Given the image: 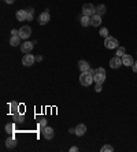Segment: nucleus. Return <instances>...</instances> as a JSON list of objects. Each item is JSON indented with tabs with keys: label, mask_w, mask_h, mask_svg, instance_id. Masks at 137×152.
I'll return each instance as SVG.
<instances>
[{
	"label": "nucleus",
	"mask_w": 137,
	"mask_h": 152,
	"mask_svg": "<svg viewBox=\"0 0 137 152\" xmlns=\"http://www.w3.org/2000/svg\"><path fill=\"white\" fill-rule=\"evenodd\" d=\"M43 60V56L39 55V56H36V62H41Z\"/></svg>",
	"instance_id": "7c9ffc66"
},
{
	"label": "nucleus",
	"mask_w": 137,
	"mask_h": 152,
	"mask_svg": "<svg viewBox=\"0 0 137 152\" xmlns=\"http://www.w3.org/2000/svg\"><path fill=\"white\" fill-rule=\"evenodd\" d=\"M14 130H15L14 123H7V125H6V132H7V133H12Z\"/></svg>",
	"instance_id": "5701e85b"
},
{
	"label": "nucleus",
	"mask_w": 137,
	"mask_h": 152,
	"mask_svg": "<svg viewBox=\"0 0 137 152\" xmlns=\"http://www.w3.org/2000/svg\"><path fill=\"white\" fill-rule=\"evenodd\" d=\"M70 151H71V152H77V151H78V148H77V147H71Z\"/></svg>",
	"instance_id": "2f4dec72"
},
{
	"label": "nucleus",
	"mask_w": 137,
	"mask_h": 152,
	"mask_svg": "<svg viewBox=\"0 0 137 152\" xmlns=\"http://www.w3.org/2000/svg\"><path fill=\"white\" fill-rule=\"evenodd\" d=\"M133 63H134V60L130 55L125 54V55L122 56V64H123V66H133Z\"/></svg>",
	"instance_id": "2eb2a0df"
},
{
	"label": "nucleus",
	"mask_w": 137,
	"mask_h": 152,
	"mask_svg": "<svg viewBox=\"0 0 137 152\" xmlns=\"http://www.w3.org/2000/svg\"><path fill=\"white\" fill-rule=\"evenodd\" d=\"M106 70L103 67H98L95 70V74H93V80L96 84H103L106 81Z\"/></svg>",
	"instance_id": "f03ea898"
},
{
	"label": "nucleus",
	"mask_w": 137,
	"mask_h": 152,
	"mask_svg": "<svg viewBox=\"0 0 137 152\" xmlns=\"http://www.w3.org/2000/svg\"><path fill=\"white\" fill-rule=\"evenodd\" d=\"M80 21H81V25L84 26V28H86V26H89L90 25V16L82 15L81 18H80Z\"/></svg>",
	"instance_id": "6ab92c4d"
},
{
	"label": "nucleus",
	"mask_w": 137,
	"mask_h": 152,
	"mask_svg": "<svg viewBox=\"0 0 137 152\" xmlns=\"http://www.w3.org/2000/svg\"><path fill=\"white\" fill-rule=\"evenodd\" d=\"M6 147L7 148H15L16 147V141L14 137H8L7 140H6Z\"/></svg>",
	"instance_id": "f3484780"
},
{
	"label": "nucleus",
	"mask_w": 137,
	"mask_h": 152,
	"mask_svg": "<svg viewBox=\"0 0 137 152\" xmlns=\"http://www.w3.org/2000/svg\"><path fill=\"white\" fill-rule=\"evenodd\" d=\"M15 18L19 21V22H22V21H26L27 11H26V10H18V11L15 12Z\"/></svg>",
	"instance_id": "4468645a"
},
{
	"label": "nucleus",
	"mask_w": 137,
	"mask_h": 152,
	"mask_svg": "<svg viewBox=\"0 0 137 152\" xmlns=\"http://www.w3.org/2000/svg\"><path fill=\"white\" fill-rule=\"evenodd\" d=\"M49 12H48V10L45 12H41L40 14V16H39V24L40 25H45V24H48L49 22Z\"/></svg>",
	"instance_id": "9b49d317"
},
{
	"label": "nucleus",
	"mask_w": 137,
	"mask_h": 152,
	"mask_svg": "<svg viewBox=\"0 0 137 152\" xmlns=\"http://www.w3.org/2000/svg\"><path fill=\"white\" fill-rule=\"evenodd\" d=\"M39 126H40L41 129L45 128V126H47V119H45V118H43V119H41V121L39 122Z\"/></svg>",
	"instance_id": "bb28decb"
},
{
	"label": "nucleus",
	"mask_w": 137,
	"mask_h": 152,
	"mask_svg": "<svg viewBox=\"0 0 137 152\" xmlns=\"http://www.w3.org/2000/svg\"><path fill=\"white\" fill-rule=\"evenodd\" d=\"M85 133H86V126L84 123H80V125H77V126H75V130H74L75 136L81 137V136H84Z\"/></svg>",
	"instance_id": "f8f14e48"
},
{
	"label": "nucleus",
	"mask_w": 137,
	"mask_h": 152,
	"mask_svg": "<svg viewBox=\"0 0 137 152\" xmlns=\"http://www.w3.org/2000/svg\"><path fill=\"white\" fill-rule=\"evenodd\" d=\"M119 43H118V40L115 39V37H111V36H108V37H106L104 39V47H106L107 49H115V48H118L119 47Z\"/></svg>",
	"instance_id": "7ed1b4c3"
},
{
	"label": "nucleus",
	"mask_w": 137,
	"mask_h": 152,
	"mask_svg": "<svg viewBox=\"0 0 137 152\" xmlns=\"http://www.w3.org/2000/svg\"><path fill=\"white\" fill-rule=\"evenodd\" d=\"M36 62V56L30 55V54H26V55L22 58V64L29 67V66H33V63Z\"/></svg>",
	"instance_id": "423d86ee"
},
{
	"label": "nucleus",
	"mask_w": 137,
	"mask_h": 152,
	"mask_svg": "<svg viewBox=\"0 0 137 152\" xmlns=\"http://www.w3.org/2000/svg\"><path fill=\"white\" fill-rule=\"evenodd\" d=\"M96 14V8H95L93 4L90 3H86L82 6V15H86V16H92Z\"/></svg>",
	"instance_id": "20e7f679"
},
{
	"label": "nucleus",
	"mask_w": 137,
	"mask_h": 152,
	"mask_svg": "<svg viewBox=\"0 0 137 152\" xmlns=\"http://www.w3.org/2000/svg\"><path fill=\"white\" fill-rule=\"evenodd\" d=\"M93 74L90 71H82L81 76H80V82H81L82 86H89L92 82H93Z\"/></svg>",
	"instance_id": "f257e3e1"
},
{
	"label": "nucleus",
	"mask_w": 137,
	"mask_h": 152,
	"mask_svg": "<svg viewBox=\"0 0 137 152\" xmlns=\"http://www.w3.org/2000/svg\"><path fill=\"white\" fill-rule=\"evenodd\" d=\"M8 108H10V114H11V115H15V114L19 112L21 106L16 103V101H10V103H8Z\"/></svg>",
	"instance_id": "1a4fd4ad"
},
{
	"label": "nucleus",
	"mask_w": 137,
	"mask_h": 152,
	"mask_svg": "<svg viewBox=\"0 0 137 152\" xmlns=\"http://www.w3.org/2000/svg\"><path fill=\"white\" fill-rule=\"evenodd\" d=\"M21 44V37L19 36H11V39H10V45H12V47H16V45Z\"/></svg>",
	"instance_id": "a211bd4d"
},
{
	"label": "nucleus",
	"mask_w": 137,
	"mask_h": 152,
	"mask_svg": "<svg viewBox=\"0 0 137 152\" xmlns=\"http://www.w3.org/2000/svg\"><path fill=\"white\" fill-rule=\"evenodd\" d=\"M34 47V43H30V41H25L21 44V51L24 52V54H30L32 49Z\"/></svg>",
	"instance_id": "0eeeda50"
},
{
	"label": "nucleus",
	"mask_w": 137,
	"mask_h": 152,
	"mask_svg": "<svg viewBox=\"0 0 137 152\" xmlns=\"http://www.w3.org/2000/svg\"><path fill=\"white\" fill-rule=\"evenodd\" d=\"M24 121H25V118H24V114H22V112H18V114H15V115H14V122H15V123H24Z\"/></svg>",
	"instance_id": "412c9836"
},
{
	"label": "nucleus",
	"mask_w": 137,
	"mask_h": 152,
	"mask_svg": "<svg viewBox=\"0 0 137 152\" xmlns=\"http://www.w3.org/2000/svg\"><path fill=\"white\" fill-rule=\"evenodd\" d=\"M102 151H103V152H113V151H114V148H113V145L106 144V145H104V147L102 148Z\"/></svg>",
	"instance_id": "a878e982"
},
{
	"label": "nucleus",
	"mask_w": 137,
	"mask_h": 152,
	"mask_svg": "<svg viewBox=\"0 0 137 152\" xmlns=\"http://www.w3.org/2000/svg\"><path fill=\"white\" fill-rule=\"evenodd\" d=\"M132 69H133V71H134V73H137V60H136V62H134V63H133V66H132Z\"/></svg>",
	"instance_id": "c756f323"
},
{
	"label": "nucleus",
	"mask_w": 137,
	"mask_h": 152,
	"mask_svg": "<svg viewBox=\"0 0 137 152\" xmlns=\"http://www.w3.org/2000/svg\"><path fill=\"white\" fill-rule=\"evenodd\" d=\"M11 36H19V30H16V29H12V30H11Z\"/></svg>",
	"instance_id": "cd10ccee"
},
{
	"label": "nucleus",
	"mask_w": 137,
	"mask_h": 152,
	"mask_svg": "<svg viewBox=\"0 0 137 152\" xmlns=\"http://www.w3.org/2000/svg\"><path fill=\"white\" fill-rule=\"evenodd\" d=\"M106 12H107V8L104 4H99L98 7H96V14H98V15L102 16L103 14H106Z\"/></svg>",
	"instance_id": "aec40b11"
},
{
	"label": "nucleus",
	"mask_w": 137,
	"mask_h": 152,
	"mask_svg": "<svg viewBox=\"0 0 137 152\" xmlns=\"http://www.w3.org/2000/svg\"><path fill=\"white\" fill-rule=\"evenodd\" d=\"M78 67H80V70H81V73H82V71H89L90 66H89V63H88L86 60H80Z\"/></svg>",
	"instance_id": "dca6fc26"
},
{
	"label": "nucleus",
	"mask_w": 137,
	"mask_h": 152,
	"mask_svg": "<svg viewBox=\"0 0 137 152\" xmlns=\"http://www.w3.org/2000/svg\"><path fill=\"white\" fill-rule=\"evenodd\" d=\"M126 54V49L123 48V47H118L117 48V56H119V58H122V56Z\"/></svg>",
	"instance_id": "4be33fe9"
},
{
	"label": "nucleus",
	"mask_w": 137,
	"mask_h": 152,
	"mask_svg": "<svg viewBox=\"0 0 137 152\" xmlns=\"http://www.w3.org/2000/svg\"><path fill=\"white\" fill-rule=\"evenodd\" d=\"M90 25L92 26H100L102 25V16L100 15H98V14H95V15H92L90 16Z\"/></svg>",
	"instance_id": "ddd939ff"
},
{
	"label": "nucleus",
	"mask_w": 137,
	"mask_h": 152,
	"mask_svg": "<svg viewBox=\"0 0 137 152\" xmlns=\"http://www.w3.org/2000/svg\"><path fill=\"white\" fill-rule=\"evenodd\" d=\"M4 1H6V3H8V4H12L14 1H15V0H4Z\"/></svg>",
	"instance_id": "473e14b6"
},
{
	"label": "nucleus",
	"mask_w": 137,
	"mask_h": 152,
	"mask_svg": "<svg viewBox=\"0 0 137 152\" xmlns=\"http://www.w3.org/2000/svg\"><path fill=\"white\" fill-rule=\"evenodd\" d=\"M102 84H96V86H95V91H96V92H100V91H102Z\"/></svg>",
	"instance_id": "c85d7f7f"
},
{
	"label": "nucleus",
	"mask_w": 137,
	"mask_h": 152,
	"mask_svg": "<svg viewBox=\"0 0 137 152\" xmlns=\"http://www.w3.org/2000/svg\"><path fill=\"white\" fill-rule=\"evenodd\" d=\"M27 11V18H26V21H29L30 22L32 19H33V14H34V10L33 8H29V10H26Z\"/></svg>",
	"instance_id": "b1692460"
},
{
	"label": "nucleus",
	"mask_w": 137,
	"mask_h": 152,
	"mask_svg": "<svg viewBox=\"0 0 137 152\" xmlns=\"http://www.w3.org/2000/svg\"><path fill=\"white\" fill-rule=\"evenodd\" d=\"M32 34V29L30 26H27V25H25V26H22V28L19 29V37L21 39H24V40H26V39H29Z\"/></svg>",
	"instance_id": "39448f33"
},
{
	"label": "nucleus",
	"mask_w": 137,
	"mask_h": 152,
	"mask_svg": "<svg viewBox=\"0 0 137 152\" xmlns=\"http://www.w3.org/2000/svg\"><path fill=\"white\" fill-rule=\"evenodd\" d=\"M100 36L104 37V39L108 37V29H107V28H102V29H100Z\"/></svg>",
	"instance_id": "393cba45"
},
{
	"label": "nucleus",
	"mask_w": 137,
	"mask_h": 152,
	"mask_svg": "<svg viewBox=\"0 0 137 152\" xmlns=\"http://www.w3.org/2000/svg\"><path fill=\"white\" fill-rule=\"evenodd\" d=\"M119 66H122V58H119V56H114L113 59L110 60V67L118 69Z\"/></svg>",
	"instance_id": "9d476101"
},
{
	"label": "nucleus",
	"mask_w": 137,
	"mask_h": 152,
	"mask_svg": "<svg viewBox=\"0 0 137 152\" xmlns=\"http://www.w3.org/2000/svg\"><path fill=\"white\" fill-rule=\"evenodd\" d=\"M41 132H43V136L44 138H47V140H51L52 137H54V129L49 128V126H45V128L41 129Z\"/></svg>",
	"instance_id": "6e6552de"
}]
</instances>
